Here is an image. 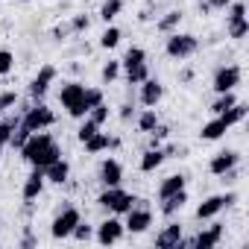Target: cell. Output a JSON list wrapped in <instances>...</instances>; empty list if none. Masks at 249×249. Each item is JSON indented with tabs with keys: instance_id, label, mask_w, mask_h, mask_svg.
Listing matches in <instances>:
<instances>
[{
	"instance_id": "6da1fadb",
	"label": "cell",
	"mask_w": 249,
	"mask_h": 249,
	"mask_svg": "<svg viewBox=\"0 0 249 249\" xmlns=\"http://www.w3.org/2000/svg\"><path fill=\"white\" fill-rule=\"evenodd\" d=\"M21 153V159L27 161V164H33V167H47V164H53L56 159H62V147L56 144V138L50 135V132H33L27 141H24V147L18 150Z\"/></svg>"
},
{
	"instance_id": "7a4b0ae2",
	"label": "cell",
	"mask_w": 249,
	"mask_h": 249,
	"mask_svg": "<svg viewBox=\"0 0 249 249\" xmlns=\"http://www.w3.org/2000/svg\"><path fill=\"white\" fill-rule=\"evenodd\" d=\"M97 205H100L103 211H111V214L123 217L126 211H132V208L138 205V196H135V194H126L120 185H114V188H103V194L97 196Z\"/></svg>"
},
{
	"instance_id": "3957f363",
	"label": "cell",
	"mask_w": 249,
	"mask_h": 249,
	"mask_svg": "<svg viewBox=\"0 0 249 249\" xmlns=\"http://www.w3.org/2000/svg\"><path fill=\"white\" fill-rule=\"evenodd\" d=\"M199 50V38L194 36V33H167L164 36V53L170 56V59H191L194 53Z\"/></svg>"
},
{
	"instance_id": "277c9868",
	"label": "cell",
	"mask_w": 249,
	"mask_h": 249,
	"mask_svg": "<svg viewBox=\"0 0 249 249\" xmlns=\"http://www.w3.org/2000/svg\"><path fill=\"white\" fill-rule=\"evenodd\" d=\"M53 123H56V114H53V108H50V106H44V100H41V103H33V106L21 114V126H27L30 132L50 129Z\"/></svg>"
},
{
	"instance_id": "5b68a950",
	"label": "cell",
	"mask_w": 249,
	"mask_h": 249,
	"mask_svg": "<svg viewBox=\"0 0 249 249\" xmlns=\"http://www.w3.org/2000/svg\"><path fill=\"white\" fill-rule=\"evenodd\" d=\"M82 220V214H79V208L76 205H62V211L53 217V223H50V237L53 240H68L71 237V231H73V226Z\"/></svg>"
},
{
	"instance_id": "8992f818",
	"label": "cell",
	"mask_w": 249,
	"mask_h": 249,
	"mask_svg": "<svg viewBox=\"0 0 249 249\" xmlns=\"http://www.w3.org/2000/svg\"><path fill=\"white\" fill-rule=\"evenodd\" d=\"M234 202H237V194H234V191H226V194H214V196H208V199H202V202L196 205V220H214L220 211L231 208Z\"/></svg>"
},
{
	"instance_id": "52a82bcc",
	"label": "cell",
	"mask_w": 249,
	"mask_h": 249,
	"mask_svg": "<svg viewBox=\"0 0 249 249\" xmlns=\"http://www.w3.org/2000/svg\"><path fill=\"white\" fill-rule=\"evenodd\" d=\"M123 234H126V229H123V220L114 214V217H106L100 226H94V240L100 246H111V243H120Z\"/></svg>"
},
{
	"instance_id": "ba28073f",
	"label": "cell",
	"mask_w": 249,
	"mask_h": 249,
	"mask_svg": "<svg viewBox=\"0 0 249 249\" xmlns=\"http://www.w3.org/2000/svg\"><path fill=\"white\" fill-rule=\"evenodd\" d=\"M56 76H59V71H56L53 65H41V68H38V73H36L33 82L27 85V94L33 97V103H41V100L47 97V91H50V85L56 82Z\"/></svg>"
},
{
	"instance_id": "9c48e42d",
	"label": "cell",
	"mask_w": 249,
	"mask_h": 249,
	"mask_svg": "<svg viewBox=\"0 0 249 249\" xmlns=\"http://www.w3.org/2000/svg\"><path fill=\"white\" fill-rule=\"evenodd\" d=\"M240 79H243V71H240V65H223V68H217V71H214L211 88H214V94L234 91V88L240 85Z\"/></svg>"
},
{
	"instance_id": "30bf717a",
	"label": "cell",
	"mask_w": 249,
	"mask_h": 249,
	"mask_svg": "<svg viewBox=\"0 0 249 249\" xmlns=\"http://www.w3.org/2000/svg\"><path fill=\"white\" fill-rule=\"evenodd\" d=\"M126 217V223H123V229H126L129 234H144L150 226H153V211L144 205V199H138V205L132 208V211H126L123 214Z\"/></svg>"
},
{
	"instance_id": "8fae6325",
	"label": "cell",
	"mask_w": 249,
	"mask_h": 249,
	"mask_svg": "<svg viewBox=\"0 0 249 249\" xmlns=\"http://www.w3.org/2000/svg\"><path fill=\"white\" fill-rule=\"evenodd\" d=\"M161 97H164V85H161L159 79L147 76V79L141 82V94H138L141 106H147V108H156V106L161 103Z\"/></svg>"
},
{
	"instance_id": "7c38bea8",
	"label": "cell",
	"mask_w": 249,
	"mask_h": 249,
	"mask_svg": "<svg viewBox=\"0 0 249 249\" xmlns=\"http://www.w3.org/2000/svg\"><path fill=\"white\" fill-rule=\"evenodd\" d=\"M237 164H240V153H237V150H220L217 156H211L208 173H211V176H220V173H226L229 167H237Z\"/></svg>"
},
{
	"instance_id": "4fadbf2b",
	"label": "cell",
	"mask_w": 249,
	"mask_h": 249,
	"mask_svg": "<svg viewBox=\"0 0 249 249\" xmlns=\"http://www.w3.org/2000/svg\"><path fill=\"white\" fill-rule=\"evenodd\" d=\"M97 179H100L103 188H114V185H120V182H123V164H120L117 159H106V161L100 164Z\"/></svg>"
},
{
	"instance_id": "5bb4252c",
	"label": "cell",
	"mask_w": 249,
	"mask_h": 249,
	"mask_svg": "<svg viewBox=\"0 0 249 249\" xmlns=\"http://www.w3.org/2000/svg\"><path fill=\"white\" fill-rule=\"evenodd\" d=\"M44 185H47V179H44V170H41V167H33V173L24 179V188H21V196H24V202H33V199H38V196H41V191H44Z\"/></svg>"
},
{
	"instance_id": "9a60e30c",
	"label": "cell",
	"mask_w": 249,
	"mask_h": 249,
	"mask_svg": "<svg viewBox=\"0 0 249 249\" xmlns=\"http://www.w3.org/2000/svg\"><path fill=\"white\" fill-rule=\"evenodd\" d=\"M220 240H223V223H211L208 229L196 231V237H191V246L194 249H214Z\"/></svg>"
},
{
	"instance_id": "2e32d148",
	"label": "cell",
	"mask_w": 249,
	"mask_h": 249,
	"mask_svg": "<svg viewBox=\"0 0 249 249\" xmlns=\"http://www.w3.org/2000/svg\"><path fill=\"white\" fill-rule=\"evenodd\" d=\"M82 147H85V153H88V156H97V153H103V150H117V147H120V138H114V135H108V132H100V129H97V132L82 144Z\"/></svg>"
},
{
	"instance_id": "e0dca14e",
	"label": "cell",
	"mask_w": 249,
	"mask_h": 249,
	"mask_svg": "<svg viewBox=\"0 0 249 249\" xmlns=\"http://www.w3.org/2000/svg\"><path fill=\"white\" fill-rule=\"evenodd\" d=\"M82 94H85V82L71 79V82H65V85H62V91H59V103H62V106H65V111H68L71 106H76V103L82 100Z\"/></svg>"
},
{
	"instance_id": "ac0fdd59",
	"label": "cell",
	"mask_w": 249,
	"mask_h": 249,
	"mask_svg": "<svg viewBox=\"0 0 249 249\" xmlns=\"http://www.w3.org/2000/svg\"><path fill=\"white\" fill-rule=\"evenodd\" d=\"M44 179H47L50 185H65V182L71 179V161H68V159H56L53 164L44 167Z\"/></svg>"
},
{
	"instance_id": "d6986e66",
	"label": "cell",
	"mask_w": 249,
	"mask_h": 249,
	"mask_svg": "<svg viewBox=\"0 0 249 249\" xmlns=\"http://www.w3.org/2000/svg\"><path fill=\"white\" fill-rule=\"evenodd\" d=\"M164 159H167L164 147H150V150L141 156V161H138V170H141V173H156V170L164 164Z\"/></svg>"
},
{
	"instance_id": "ffe728a7",
	"label": "cell",
	"mask_w": 249,
	"mask_h": 249,
	"mask_svg": "<svg viewBox=\"0 0 249 249\" xmlns=\"http://www.w3.org/2000/svg\"><path fill=\"white\" fill-rule=\"evenodd\" d=\"M179 240H182V223H167L159 234H156V246H161V249H170V246H179Z\"/></svg>"
},
{
	"instance_id": "44dd1931",
	"label": "cell",
	"mask_w": 249,
	"mask_h": 249,
	"mask_svg": "<svg viewBox=\"0 0 249 249\" xmlns=\"http://www.w3.org/2000/svg\"><path fill=\"white\" fill-rule=\"evenodd\" d=\"M226 132H229V126H226V120H223L220 114H214V120H208L205 126L199 129V138H202V141H220V138H223Z\"/></svg>"
},
{
	"instance_id": "7402d4cb",
	"label": "cell",
	"mask_w": 249,
	"mask_h": 249,
	"mask_svg": "<svg viewBox=\"0 0 249 249\" xmlns=\"http://www.w3.org/2000/svg\"><path fill=\"white\" fill-rule=\"evenodd\" d=\"M185 205H188V191H176V194H170V196L161 199V214L164 217H176Z\"/></svg>"
},
{
	"instance_id": "603a6c76",
	"label": "cell",
	"mask_w": 249,
	"mask_h": 249,
	"mask_svg": "<svg viewBox=\"0 0 249 249\" xmlns=\"http://www.w3.org/2000/svg\"><path fill=\"white\" fill-rule=\"evenodd\" d=\"M182 18H185V12H182V9H170V12H164V15L156 21V30H159L161 36L176 33V30H179V24H182Z\"/></svg>"
},
{
	"instance_id": "cb8c5ba5",
	"label": "cell",
	"mask_w": 249,
	"mask_h": 249,
	"mask_svg": "<svg viewBox=\"0 0 249 249\" xmlns=\"http://www.w3.org/2000/svg\"><path fill=\"white\" fill-rule=\"evenodd\" d=\"M246 114H249V106H246V103H240V100H237L234 106H229L226 111H220V117L226 120V126H229V129H231V126H237V123H243V120H246Z\"/></svg>"
},
{
	"instance_id": "d4e9b609",
	"label": "cell",
	"mask_w": 249,
	"mask_h": 249,
	"mask_svg": "<svg viewBox=\"0 0 249 249\" xmlns=\"http://www.w3.org/2000/svg\"><path fill=\"white\" fill-rule=\"evenodd\" d=\"M185 185H188V179H185L182 173H170V176L161 179V185H159V199H164V196H170V194H176V191H185Z\"/></svg>"
},
{
	"instance_id": "484cf974",
	"label": "cell",
	"mask_w": 249,
	"mask_h": 249,
	"mask_svg": "<svg viewBox=\"0 0 249 249\" xmlns=\"http://www.w3.org/2000/svg\"><path fill=\"white\" fill-rule=\"evenodd\" d=\"M156 126H159V114H156V108H144V111L135 114V129H138V132L150 135Z\"/></svg>"
},
{
	"instance_id": "4316f807",
	"label": "cell",
	"mask_w": 249,
	"mask_h": 249,
	"mask_svg": "<svg viewBox=\"0 0 249 249\" xmlns=\"http://www.w3.org/2000/svg\"><path fill=\"white\" fill-rule=\"evenodd\" d=\"M120 12H123V0H103L97 18H100L103 24H114V18H117Z\"/></svg>"
},
{
	"instance_id": "83f0119b",
	"label": "cell",
	"mask_w": 249,
	"mask_h": 249,
	"mask_svg": "<svg viewBox=\"0 0 249 249\" xmlns=\"http://www.w3.org/2000/svg\"><path fill=\"white\" fill-rule=\"evenodd\" d=\"M226 36L231 41H243L249 36V18H234V21H226Z\"/></svg>"
},
{
	"instance_id": "f1b7e54d",
	"label": "cell",
	"mask_w": 249,
	"mask_h": 249,
	"mask_svg": "<svg viewBox=\"0 0 249 249\" xmlns=\"http://www.w3.org/2000/svg\"><path fill=\"white\" fill-rule=\"evenodd\" d=\"M123 73H126V82L129 85H141L147 76H150V65L147 62H138V65H129V68H120Z\"/></svg>"
},
{
	"instance_id": "f546056e",
	"label": "cell",
	"mask_w": 249,
	"mask_h": 249,
	"mask_svg": "<svg viewBox=\"0 0 249 249\" xmlns=\"http://www.w3.org/2000/svg\"><path fill=\"white\" fill-rule=\"evenodd\" d=\"M120 38H123L120 27H114V24H106L103 36H100V47H103V50H114V47L120 44Z\"/></svg>"
},
{
	"instance_id": "4dcf8cb0",
	"label": "cell",
	"mask_w": 249,
	"mask_h": 249,
	"mask_svg": "<svg viewBox=\"0 0 249 249\" xmlns=\"http://www.w3.org/2000/svg\"><path fill=\"white\" fill-rule=\"evenodd\" d=\"M21 123V114H12V117H6V120H0V147H9V138H12V132H15V126Z\"/></svg>"
},
{
	"instance_id": "1f68e13d",
	"label": "cell",
	"mask_w": 249,
	"mask_h": 249,
	"mask_svg": "<svg viewBox=\"0 0 249 249\" xmlns=\"http://www.w3.org/2000/svg\"><path fill=\"white\" fill-rule=\"evenodd\" d=\"M117 76H120V59H108L103 65V71H100V79L106 85H111V82H117Z\"/></svg>"
},
{
	"instance_id": "d6a6232c",
	"label": "cell",
	"mask_w": 249,
	"mask_h": 249,
	"mask_svg": "<svg viewBox=\"0 0 249 249\" xmlns=\"http://www.w3.org/2000/svg\"><path fill=\"white\" fill-rule=\"evenodd\" d=\"M234 103H237V94H234V91H223V94H217V100L211 103V111L220 114V111H226V108L234 106Z\"/></svg>"
},
{
	"instance_id": "836d02e7",
	"label": "cell",
	"mask_w": 249,
	"mask_h": 249,
	"mask_svg": "<svg viewBox=\"0 0 249 249\" xmlns=\"http://www.w3.org/2000/svg\"><path fill=\"white\" fill-rule=\"evenodd\" d=\"M108 114H111V108H108V106H106V100H103V103H97L85 117H88V120H94L97 126H103V123H108Z\"/></svg>"
},
{
	"instance_id": "e575fe53",
	"label": "cell",
	"mask_w": 249,
	"mask_h": 249,
	"mask_svg": "<svg viewBox=\"0 0 249 249\" xmlns=\"http://www.w3.org/2000/svg\"><path fill=\"white\" fill-rule=\"evenodd\" d=\"M138 62H147V50L144 47H129L126 56L120 59V68H129V65H138Z\"/></svg>"
},
{
	"instance_id": "d590c367",
	"label": "cell",
	"mask_w": 249,
	"mask_h": 249,
	"mask_svg": "<svg viewBox=\"0 0 249 249\" xmlns=\"http://www.w3.org/2000/svg\"><path fill=\"white\" fill-rule=\"evenodd\" d=\"M71 237L73 240H79V243H88V240H94V226H88V223H76L73 226V231H71Z\"/></svg>"
},
{
	"instance_id": "8d00e7d4",
	"label": "cell",
	"mask_w": 249,
	"mask_h": 249,
	"mask_svg": "<svg viewBox=\"0 0 249 249\" xmlns=\"http://www.w3.org/2000/svg\"><path fill=\"white\" fill-rule=\"evenodd\" d=\"M97 129H100V126H97L94 120L82 117V123H79V129H76V141H79V144H85V141H88V138H91V135H94Z\"/></svg>"
},
{
	"instance_id": "74e56055",
	"label": "cell",
	"mask_w": 249,
	"mask_h": 249,
	"mask_svg": "<svg viewBox=\"0 0 249 249\" xmlns=\"http://www.w3.org/2000/svg\"><path fill=\"white\" fill-rule=\"evenodd\" d=\"M82 103H85V108L91 111L97 103H103V91L100 88H94V85H85V94H82Z\"/></svg>"
},
{
	"instance_id": "f35d334b",
	"label": "cell",
	"mask_w": 249,
	"mask_h": 249,
	"mask_svg": "<svg viewBox=\"0 0 249 249\" xmlns=\"http://www.w3.org/2000/svg\"><path fill=\"white\" fill-rule=\"evenodd\" d=\"M223 12H226V21H234V18H246V3H243V0H231V3H229Z\"/></svg>"
},
{
	"instance_id": "ab89813d",
	"label": "cell",
	"mask_w": 249,
	"mask_h": 249,
	"mask_svg": "<svg viewBox=\"0 0 249 249\" xmlns=\"http://www.w3.org/2000/svg\"><path fill=\"white\" fill-rule=\"evenodd\" d=\"M30 135H33V132H30L27 126H21V123H18L15 132H12V138H9V147H12V150H21V147H24V141H27Z\"/></svg>"
},
{
	"instance_id": "60d3db41",
	"label": "cell",
	"mask_w": 249,
	"mask_h": 249,
	"mask_svg": "<svg viewBox=\"0 0 249 249\" xmlns=\"http://www.w3.org/2000/svg\"><path fill=\"white\" fill-rule=\"evenodd\" d=\"M12 71H15V53L0 50V76H6V73H12Z\"/></svg>"
},
{
	"instance_id": "b9f144b4",
	"label": "cell",
	"mask_w": 249,
	"mask_h": 249,
	"mask_svg": "<svg viewBox=\"0 0 249 249\" xmlns=\"http://www.w3.org/2000/svg\"><path fill=\"white\" fill-rule=\"evenodd\" d=\"M71 30H73V33H88V30H91V18H88L85 12L73 15V18H71Z\"/></svg>"
},
{
	"instance_id": "7bdbcfd3",
	"label": "cell",
	"mask_w": 249,
	"mask_h": 249,
	"mask_svg": "<svg viewBox=\"0 0 249 249\" xmlns=\"http://www.w3.org/2000/svg\"><path fill=\"white\" fill-rule=\"evenodd\" d=\"M18 106V94L15 91H0V111H9Z\"/></svg>"
},
{
	"instance_id": "ee69618b",
	"label": "cell",
	"mask_w": 249,
	"mask_h": 249,
	"mask_svg": "<svg viewBox=\"0 0 249 249\" xmlns=\"http://www.w3.org/2000/svg\"><path fill=\"white\" fill-rule=\"evenodd\" d=\"M217 179H220V182H223L226 188H231V185H234V182L240 179V164H237V167H229V170H226V173H220Z\"/></svg>"
},
{
	"instance_id": "f6af8a7d",
	"label": "cell",
	"mask_w": 249,
	"mask_h": 249,
	"mask_svg": "<svg viewBox=\"0 0 249 249\" xmlns=\"http://www.w3.org/2000/svg\"><path fill=\"white\" fill-rule=\"evenodd\" d=\"M135 114H138V111H135V106H132V103H123V106L117 108V117H120L123 123H129V120H135Z\"/></svg>"
},
{
	"instance_id": "bcb514c9",
	"label": "cell",
	"mask_w": 249,
	"mask_h": 249,
	"mask_svg": "<svg viewBox=\"0 0 249 249\" xmlns=\"http://www.w3.org/2000/svg\"><path fill=\"white\" fill-rule=\"evenodd\" d=\"M71 33H73V30H71V24H56L50 36H53V41H68V36H71Z\"/></svg>"
},
{
	"instance_id": "7dc6e473",
	"label": "cell",
	"mask_w": 249,
	"mask_h": 249,
	"mask_svg": "<svg viewBox=\"0 0 249 249\" xmlns=\"http://www.w3.org/2000/svg\"><path fill=\"white\" fill-rule=\"evenodd\" d=\"M205 3H208V9H211V12H223V9L231 3V0H205Z\"/></svg>"
},
{
	"instance_id": "c3c4849f",
	"label": "cell",
	"mask_w": 249,
	"mask_h": 249,
	"mask_svg": "<svg viewBox=\"0 0 249 249\" xmlns=\"http://www.w3.org/2000/svg\"><path fill=\"white\" fill-rule=\"evenodd\" d=\"M18 246H21V249H33V246H38V240H36L33 234H27V237H24V240H21Z\"/></svg>"
},
{
	"instance_id": "681fc988",
	"label": "cell",
	"mask_w": 249,
	"mask_h": 249,
	"mask_svg": "<svg viewBox=\"0 0 249 249\" xmlns=\"http://www.w3.org/2000/svg\"><path fill=\"white\" fill-rule=\"evenodd\" d=\"M18 3H30V0H18Z\"/></svg>"
},
{
	"instance_id": "f907efd6",
	"label": "cell",
	"mask_w": 249,
	"mask_h": 249,
	"mask_svg": "<svg viewBox=\"0 0 249 249\" xmlns=\"http://www.w3.org/2000/svg\"><path fill=\"white\" fill-rule=\"evenodd\" d=\"M0 153H3V147H0Z\"/></svg>"
},
{
	"instance_id": "816d5d0a",
	"label": "cell",
	"mask_w": 249,
	"mask_h": 249,
	"mask_svg": "<svg viewBox=\"0 0 249 249\" xmlns=\"http://www.w3.org/2000/svg\"><path fill=\"white\" fill-rule=\"evenodd\" d=\"M196 3H199V0H196Z\"/></svg>"
}]
</instances>
